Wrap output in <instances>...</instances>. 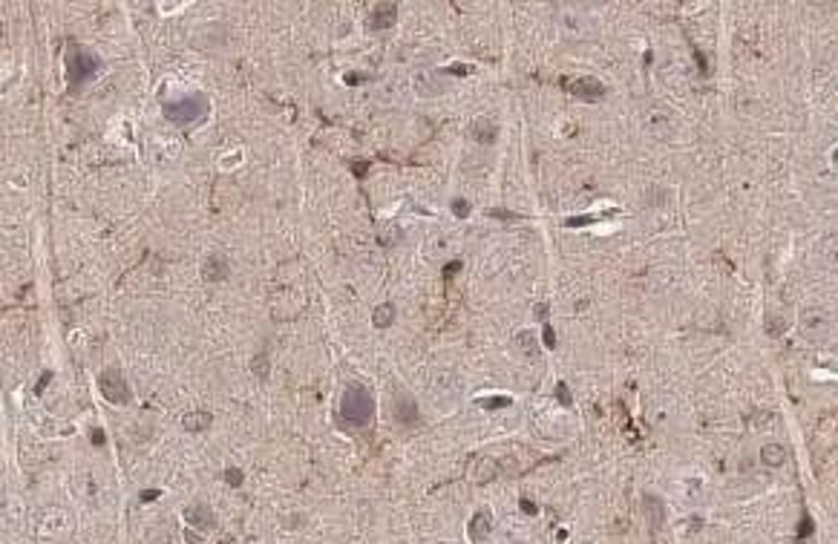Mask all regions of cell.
Instances as JSON below:
<instances>
[{
    "instance_id": "cell-1",
    "label": "cell",
    "mask_w": 838,
    "mask_h": 544,
    "mask_svg": "<svg viewBox=\"0 0 838 544\" xmlns=\"http://www.w3.org/2000/svg\"><path fill=\"white\" fill-rule=\"evenodd\" d=\"M340 415L352 427H366L375 415V397L366 386H348L340 403Z\"/></svg>"
},
{
    "instance_id": "cell-2",
    "label": "cell",
    "mask_w": 838,
    "mask_h": 544,
    "mask_svg": "<svg viewBox=\"0 0 838 544\" xmlns=\"http://www.w3.org/2000/svg\"><path fill=\"white\" fill-rule=\"evenodd\" d=\"M165 118L176 127H190V124H199L205 115H207V98L202 93H193V95H185L179 101H170L165 104Z\"/></svg>"
},
{
    "instance_id": "cell-3",
    "label": "cell",
    "mask_w": 838,
    "mask_h": 544,
    "mask_svg": "<svg viewBox=\"0 0 838 544\" xmlns=\"http://www.w3.org/2000/svg\"><path fill=\"white\" fill-rule=\"evenodd\" d=\"M66 70H69V81L73 84H84L90 78H95V73L101 70L98 55H93L84 46H69L66 52Z\"/></svg>"
},
{
    "instance_id": "cell-4",
    "label": "cell",
    "mask_w": 838,
    "mask_h": 544,
    "mask_svg": "<svg viewBox=\"0 0 838 544\" xmlns=\"http://www.w3.org/2000/svg\"><path fill=\"white\" fill-rule=\"evenodd\" d=\"M98 389H101V394H104L110 403H115V406L130 403V386H127V380H124V375H121L118 369H104V372L98 375Z\"/></svg>"
},
{
    "instance_id": "cell-5",
    "label": "cell",
    "mask_w": 838,
    "mask_h": 544,
    "mask_svg": "<svg viewBox=\"0 0 838 544\" xmlns=\"http://www.w3.org/2000/svg\"><path fill=\"white\" fill-rule=\"evenodd\" d=\"M415 84V93L424 95V98H435V95H444L447 87H450V78L441 73V70H424L412 78Z\"/></svg>"
},
{
    "instance_id": "cell-6",
    "label": "cell",
    "mask_w": 838,
    "mask_h": 544,
    "mask_svg": "<svg viewBox=\"0 0 838 544\" xmlns=\"http://www.w3.org/2000/svg\"><path fill=\"white\" fill-rule=\"evenodd\" d=\"M69 527H73V521H69V513L66 510H49L43 516V521H41V535L61 538V535L69 533Z\"/></svg>"
},
{
    "instance_id": "cell-7",
    "label": "cell",
    "mask_w": 838,
    "mask_h": 544,
    "mask_svg": "<svg viewBox=\"0 0 838 544\" xmlns=\"http://www.w3.org/2000/svg\"><path fill=\"white\" fill-rule=\"evenodd\" d=\"M458 392H461V383H458V377L452 372H438L433 377V394H435V400L452 403L458 397Z\"/></svg>"
},
{
    "instance_id": "cell-8",
    "label": "cell",
    "mask_w": 838,
    "mask_h": 544,
    "mask_svg": "<svg viewBox=\"0 0 838 544\" xmlns=\"http://www.w3.org/2000/svg\"><path fill=\"white\" fill-rule=\"evenodd\" d=\"M398 4H378L369 15V29L372 32H383V29H392L398 23Z\"/></svg>"
},
{
    "instance_id": "cell-9",
    "label": "cell",
    "mask_w": 838,
    "mask_h": 544,
    "mask_svg": "<svg viewBox=\"0 0 838 544\" xmlns=\"http://www.w3.org/2000/svg\"><path fill=\"white\" fill-rule=\"evenodd\" d=\"M395 421L400 427H415L418 421H421V409H418V403L409 394H398L395 397Z\"/></svg>"
},
{
    "instance_id": "cell-10",
    "label": "cell",
    "mask_w": 838,
    "mask_h": 544,
    "mask_svg": "<svg viewBox=\"0 0 838 544\" xmlns=\"http://www.w3.org/2000/svg\"><path fill=\"white\" fill-rule=\"evenodd\" d=\"M467 533H470V541H472V544H484L487 538H490V533H493V518H490V513H487V510H478V513L472 516Z\"/></svg>"
},
{
    "instance_id": "cell-11",
    "label": "cell",
    "mask_w": 838,
    "mask_h": 544,
    "mask_svg": "<svg viewBox=\"0 0 838 544\" xmlns=\"http://www.w3.org/2000/svg\"><path fill=\"white\" fill-rule=\"evenodd\" d=\"M185 518H187V524H190V527H196V530H211V527L217 524V518H214V510L207 507V504H202V501L190 504V507L185 510Z\"/></svg>"
},
{
    "instance_id": "cell-12",
    "label": "cell",
    "mask_w": 838,
    "mask_h": 544,
    "mask_svg": "<svg viewBox=\"0 0 838 544\" xmlns=\"http://www.w3.org/2000/svg\"><path fill=\"white\" fill-rule=\"evenodd\" d=\"M202 277L205 283H222L228 277V259L222 253H211L202 265Z\"/></svg>"
},
{
    "instance_id": "cell-13",
    "label": "cell",
    "mask_w": 838,
    "mask_h": 544,
    "mask_svg": "<svg viewBox=\"0 0 838 544\" xmlns=\"http://www.w3.org/2000/svg\"><path fill=\"white\" fill-rule=\"evenodd\" d=\"M571 93L576 98H585V101H602L605 98V84H599L596 78H576L571 84Z\"/></svg>"
},
{
    "instance_id": "cell-14",
    "label": "cell",
    "mask_w": 838,
    "mask_h": 544,
    "mask_svg": "<svg viewBox=\"0 0 838 544\" xmlns=\"http://www.w3.org/2000/svg\"><path fill=\"white\" fill-rule=\"evenodd\" d=\"M470 135H472V142H478V145H493L499 139V124L490 121V118H478V121H472Z\"/></svg>"
},
{
    "instance_id": "cell-15",
    "label": "cell",
    "mask_w": 838,
    "mask_h": 544,
    "mask_svg": "<svg viewBox=\"0 0 838 544\" xmlns=\"http://www.w3.org/2000/svg\"><path fill=\"white\" fill-rule=\"evenodd\" d=\"M516 352L524 357V360H539V337L533 331H519L516 334Z\"/></svg>"
},
{
    "instance_id": "cell-16",
    "label": "cell",
    "mask_w": 838,
    "mask_h": 544,
    "mask_svg": "<svg viewBox=\"0 0 838 544\" xmlns=\"http://www.w3.org/2000/svg\"><path fill=\"white\" fill-rule=\"evenodd\" d=\"M643 513H646V521H648V527L657 533V530L663 527V521H666L663 501H660L657 496H646V498H643Z\"/></svg>"
},
{
    "instance_id": "cell-17",
    "label": "cell",
    "mask_w": 838,
    "mask_h": 544,
    "mask_svg": "<svg viewBox=\"0 0 838 544\" xmlns=\"http://www.w3.org/2000/svg\"><path fill=\"white\" fill-rule=\"evenodd\" d=\"M801 328H804V334H807L809 340L824 337V334H827V317H824L821 311H807L804 320H801Z\"/></svg>"
},
{
    "instance_id": "cell-18",
    "label": "cell",
    "mask_w": 838,
    "mask_h": 544,
    "mask_svg": "<svg viewBox=\"0 0 838 544\" xmlns=\"http://www.w3.org/2000/svg\"><path fill=\"white\" fill-rule=\"evenodd\" d=\"M760 461H763L766 466H772V469H775V466H784V464H787V446H784V444H775V441H772V444H766V446L760 449Z\"/></svg>"
},
{
    "instance_id": "cell-19",
    "label": "cell",
    "mask_w": 838,
    "mask_h": 544,
    "mask_svg": "<svg viewBox=\"0 0 838 544\" xmlns=\"http://www.w3.org/2000/svg\"><path fill=\"white\" fill-rule=\"evenodd\" d=\"M211 424H214V415H211V412H187V415L182 418V427H185L187 432H205Z\"/></svg>"
},
{
    "instance_id": "cell-20",
    "label": "cell",
    "mask_w": 838,
    "mask_h": 544,
    "mask_svg": "<svg viewBox=\"0 0 838 544\" xmlns=\"http://www.w3.org/2000/svg\"><path fill=\"white\" fill-rule=\"evenodd\" d=\"M821 262L827 268H835L838 271V234L824 236V242H821Z\"/></svg>"
},
{
    "instance_id": "cell-21",
    "label": "cell",
    "mask_w": 838,
    "mask_h": 544,
    "mask_svg": "<svg viewBox=\"0 0 838 544\" xmlns=\"http://www.w3.org/2000/svg\"><path fill=\"white\" fill-rule=\"evenodd\" d=\"M372 323H375L378 328H389V325L395 323V305H392V303H383V305H378V308H375V314H372Z\"/></svg>"
},
{
    "instance_id": "cell-22",
    "label": "cell",
    "mask_w": 838,
    "mask_h": 544,
    "mask_svg": "<svg viewBox=\"0 0 838 544\" xmlns=\"http://www.w3.org/2000/svg\"><path fill=\"white\" fill-rule=\"evenodd\" d=\"M499 472V464L493 461V458H481L478 461V466H475V481H487L490 475H496Z\"/></svg>"
},
{
    "instance_id": "cell-23",
    "label": "cell",
    "mask_w": 838,
    "mask_h": 544,
    "mask_svg": "<svg viewBox=\"0 0 838 544\" xmlns=\"http://www.w3.org/2000/svg\"><path fill=\"white\" fill-rule=\"evenodd\" d=\"M784 328H787V317H784V314L775 311V314L766 317V331H770V337H778Z\"/></svg>"
},
{
    "instance_id": "cell-24",
    "label": "cell",
    "mask_w": 838,
    "mask_h": 544,
    "mask_svg": "<svg viewBox=\"0 0 838 544\" xmlns=\"http://www.w3.org/2000/svg\"><path fill=\"white\" fill-rule=\"evenodd\" d=\"M254 375L257 377H268V357L265 355H257L254 357Z\"/></svg>"
},
{
    "instance_id": "cell-25",
    "label": "cell",
    "mask_w": 838,
    "mask_h": 544,
    "mask_svg": "<svg viewBox=\"0 0 838 544\" xmlns=\"http://www.w3.org/2000/svg\"><path fill=\"white\" fill-rule=\"evenodd\" d=\"M398 236H400V234H398L392 225H383V228H381V239H383V245H395Z\"/></svg>"
},
{
    "instance_id": "cell-26",
    "label": "cell",
    "mask_w": 838,
    "mask_h": 544,
    "mask_svg": "<svg viewBox=\"0 0 838 544\" xmlns=\"http://www.w3.org/2000/svg\"><path fill=\"white\" fill-rule=\"evenodd\" d=\"M452 214H455L458 219H464V216H470V205H467L464 199H455V202H452Z\"/></svg>"
},
{
    "instance_id": "cell-27",
    "label": "cell",
    "mask_w": 838,
    "mask_h": 544,
    "mask_svg": "<svg viewBox=\"0 0 838 544\" xmlns=\"http://www.w3.org/2000/svg\"><path fill=\"white\" fill-rule=\"evenodd\" d=\"M556 397L562 400V406H571V389H568L565 383H559V386H556Z\"/></svg>"
},
{
    "instance_id": "cell-28",
    "label": "cell",
    "mask_w": 838,
    "mask_h": 544,
    "mask_svg": "<svg viewBox=\"0 0 838 544\" xmlns=\"http://www.w3.org/2000/svg\"><path fill=\"white\" fill-rule=\"evenodd\" d=\"M225 481H228V484H231V487H239V484H242V472H239V469H234V466H231V469H228V472H225Z\"/></svg>"
},
{
    "instance_id": "cell-29",
    "label": "cell",
    "mask_w": 838,
    "mask_h": 544,
    "mask_svg": "<svg viewBox=\"0 0 838 544\" xmlns=\"http://www.w3.org/2000/svg\"><path fill=\"white\" fill-rule=\"evenodd\" d=\"M542 337H544V346H547V349H556V334H553V328H550V325H544Z\"/></svg>"
},
{
    "instance_id": "cell-30",
    "label": "cell",
    "mask_w": 838,
    "mask_h": 544,
    "mask_svg": "<svg viewBox=\"0 0 838 544\" xmlns=\"http://www.w3.org/2000/svg\"><path fill=\"white\" fill-rule=\"evenodd\" d=\"M481 403L487 406V409H499V406H507L510 400L507 397H490V400H481Z\"/></svg>"
},
{
    "instance_id": "cell-31",
    "label": "cell",
    "mask_w": 838,
    "mask_h": 544,
    "mask_svg": "<svg viewBox=\"0 0 838 544\" xmlns=\"http://www.w3.org/2000/svg\"><path fill=\"white\" fill-rule=\"evenodd\" d=\"M458 271H461V262H458V259H455V262H450V265H447V268H444V277H447V280H452V277H455V274H458Z\"/></svg>"
},
{
    "instance_id": "cell-32",
    "label": "cell",
    "mask_w": 838,
    "mask_h": 544,
    "mask_svg": "<svg viewBox=\"0 0 838 544\" xmlns=\"http://www.w3.org/2000/svg\"><path fill=\"white\" fill-rule=\"evenodd\" d=\"M775 421V415H766V412H760L757 418H755V429H760L763 424H772Z\"/></svg>"
},
{
    "instance_id": "cell-33",
    "label": "cell",
    "mask_w": 838,
    "mask_h": 544,
    "mask_svg": "<svg viewBox=\"0 0 838 544\" xmlns=\"http://www.w3.org/2000/svg\"><path fill=\"white\" fill-rule=\"evenodd\" d=\"M536 317L544 320V317H547V305H536Z\"/></svg>"
},
{
    "instance_id": "cell-34",
    "label": "cell",
    "mask_w": 838,
    "mask_h": 544,
    "mask_svg": "<svg viewBox=\"0 0 838 544\" xmlns=\"http://www.w3.org/2000/svg\"><path fill=\"white\" fill-rule=\"evenodd\" d=\"M187 541H190V544H199V535H196V533H190V530H187Z\"/></svg>"
},
{
    "instance_id": "cell-35",
    "label": "cell",
    "mask_w": 838,
    "mask_h": 544,
    "mask_svg": "<svg viewBox=\"0 0 838 544\" xmlns=\"http://www.w3.org/2000/svg\"><path fill=\"white\" fill-rule=\"evenodd\" d=\"M835 159H838V150H835Z\"/></svg>"
}]
</instances>
